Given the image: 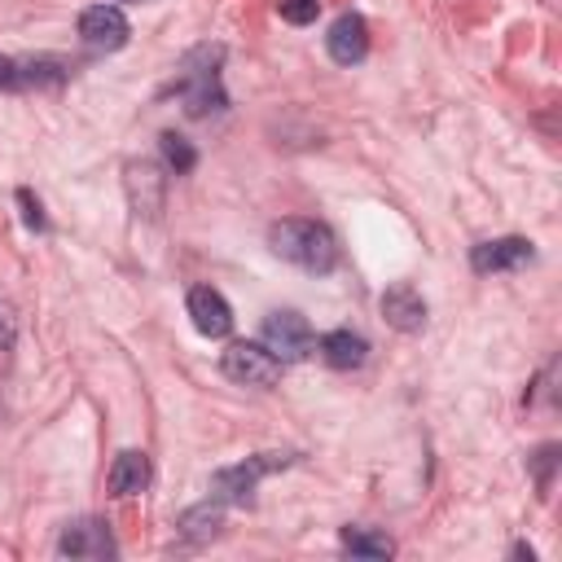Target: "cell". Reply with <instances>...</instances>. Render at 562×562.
<instances>
[{
	"label": "cell",
	"instance_id": "7402d4cb",
	"mask_svg": "<svg viewBox=\"0 0 562 562\" xmlns=\"http://www.w3.org/2000/svg\"><path fill=\"white\" fill-rule=\"evenodd\" d=\"M0 88H22V70H18V57H4L0 53Z\"/></svg>",
	"mask_w": 562,
	"mask_h": 562
},
{
	"label": "cell",
	"instance_id": "52a82bcc",
	"mask_svg": "<svg viewBox=\"0 0 562 562\" xmlns=\"http://www.w3.org/2000/svg\"><path fill=\"white\" fill-rule=\"evenodd\" d=\"M127 35H132V26H127L119 4H92V9L79 13V40L92 53H114V48L127 44Z\"/></svg>",
	"mask_w": 562,
	"mask_h": 562
},
{
	"label": "cell",
	"instance_id": "e0dca14e",
	"mask_svg": "<svg viewBox=\"0 0 562 562\" xmlns=\"http://www.w3.org/2000/svg\"><path fill=\"white\" fill-rule=\"evenodd\" d=\"M158 145H162V162H167L176 176H184V171H193V167H198V149H193L184 136L162 132V136H158Z\"/></svg>",
	"mask_w": 562,
	"mask_h": 562
},
{
	"label": "cell",
	"instance_id": "ffe728a7",
	"mask_svg": "<svg viewBox=\"0 0 562 562\" xmlns=\"http://www.w3.org/2000/svg\"><path fill=\"white\" fill-rule=\"evenodd\" d=\"M18 202H22V220H26V228L44 233V228H48V220H44V206H40V198H35L31 189H18Z\"/></svg>",
	"mask_w": 562,
	"mask_h": 562
},
{
	"label": "cell",
	"instance_id": "ba28073f",
	"mask_svg": "<svg viewBox=\"0 0 562 562\" xmlns=\"http://www.w3.org/2000/svg\"><path fill=\"white\" fill-rule=\"evenodd\" d=\"M189 316H193V329L202 338H228V329H233V307L215 285L189 290Z\"/></svg>",
	"mask_w": 562,
	"mask_h": 562
},
{
	"label": "cell",
	"instance_id": "ac0fdd59",
	"mask_svg": "<svg viewBox=\"0 0 562 562\" xmlns=\"http://www.w3.org/2000/svg\"><path fill=\"white\" fill-rule=\"evenodd\" d=\"M220 518H224V501H206V505H198V509H189L184 518H180V527H184V536H215V527H220Z\"/></svg>",
	"mask_w": 562,
	"mask_h": 562
},
{
	"label": "cell",
	"instance_id": "8fae6325",
	"mask_svg": "<svg viewBox=\"0 0 562 562\" xmlns=\"http://www.w3.org/2000/svg\"><path fill=\"white\" fill-rule=\"evenodd\" d=\"M382 316H386V325L391 329H400V334H417L422 325H426V299L413 290V285H391L386 294H382Z\"/></svg>",
	"mask_w": 562,
	"mask_h": 562
},
{
	"label": "cell",
	"instance_id": "5bb4252c",
	"mask_svg": "<svg viewBox=\"0 0 562 562\" xmlns=\"http://www.w3.org/2000/svg\"><path fill=\"white\" fill-rule=\"evenodd\" d=\"M364 356H369V342H364V334H356V329H329V334L321 338V360H325L329 369H360Z\"/></svg>",
	"mask_w": 562,
	"mask_h": 562
},
{
	"label": "cell",
	"instance_id": "30bf717a",
	"mask_svg": "<svg viewBox=\"0 0 562 562\" xmlns=\"http://www.w3.org/2000/svg\"><path fill=\"white\" fill-rule=\"evenodd\" d=\"M325 48H329V57H334L338 66L364 61V53H369V26H364V18H360V13H342V18L329 26Z\"/></svg>",
	"mask_w": 562,
	"mask_h": 562
},
{
	"label": "cell",
	"instance_id": "7a4b0ae2",
	"mask_svg": "<svg viewBox=\"0 0 562 562\" xmlns=\"http://www.w3.org/2000/svg\"><path fill=\"white\" fill-rule=\"evenodd\" d=\"M220 61H224V48L220 44H202V48L184 53L171 88L180 92L189 119H206V114H220L228 105V97L220 88Z\"/></svg>",
	"mask_w": 562,
	"mask_h": 562
},
{
	"label": "cell",
	"instance_id": "5b68a950",
	"mask_svg": "<svg viewBox=\"0 0 562 562\" xmlns=\"http://www.w3.org/2000/svg\"><path fill=\"white\" fill-rule=\"evenodd\" d=\"M263 347H268L281 364H290V360H307L312 347H316V338H312V325H307L299 312L281 307V312H268V316H263Z\"/></svg>",
	"mask_w": 562,
	"mask_h": 562
},
{
	"label": "cell",
	"instance_id": "2e32d148",
	"mask_svg": "<svg viewBox=\"0 0 562 562\" xmlns=\"http://www.w3.org/2000/svg\"><path fill=\"white\" fill-rule=\"evenodd\" d=\"M18 70H22V88H40V83H61V79L70 75L61 57H26V61H18Z\"/></svg>",
	"mask_w": 562,
	"mask_h": 562
},
{
	"label": "cell",
	"instance_id": "6da1fadb",
	"mask_svg": "<svg viewBox=\"0 0 562 562\" xmlns=\"http://www.w3.org/2000/svg\"><path fill=\"white\" fill-rule=\"evenodd\" d=\"M268 246L285 263H294L303 272H316V277L321 272H334V263H338V237L321 220H303V215L277 220L268 228Z\"/></svg>",
	"mask_w": 562,
	"mask_h": 562
},
{
	"label": "cell",
	"instance_id": "3957f363",
	"mask_svg": "<svg viewBox=\"0 0 562 562\" xmlns=\"http://www.w3.org/2000/svg\"><path fill=\"white\" fill-rule=\"evenodd\" d=\"M290 461H294V452H255V457H246L241 465L220 470V474L211 479V496L224 501V505H246V501L255 496L259 479L272 474V470H281V465H290Z\"/></svg>",
	"mask_w": 562,
	"mask_h": 562
},
{
	"label": "cell",
	"instance_id": "d6986e66",
	"mask_svg": "<svg viewBox=\"0 0 562 562\" xmlns=\"http://www.w3.org/2000/svg\"><path fill=\"white\" fill-rule=\"evenodd\" d=\"M277 13H281L290 26H307V22H316L321 0H277Z\"/></svg>",
	"mask_w": 562,
	"mask_h": 562
},
{
	"label": "cell",
	"instance_id": "4fadbf2b",
	"mask_svg": "<svg viewBox=\"0 0 562 562\" xmlns=\"http://www.w3.org/2000/svg\"><path fill=\"white\" fill-rule=\"evenodd\" d=\"M145 483H149V457L136 448H123L105 474L110 496H136V492H145Z\"/></svg>",
	"mask_w": 562,
	"mask_h": 562
},
{
	"label": "cell",
	"instance_id": "7c38bea8",
	"mask_svg": "<svg viewBox=\"0 0 562 562\" xmlns=\"http://www.w3.org/2000/svg\"><path fill=\"white\" fill-rule=\"evenodd\" d=\"M127 198L136 206V215L154 220L162 211V176L154 162H127Z\"/></svg>",
	"mask_w": 562,
	"mask_h": 562
},
{
	"label": "cell",
	"instance_id": "277c9868",
	"mask_svg": "<svg viewBox=\"0 0 562 562\" xmlns=\"http://www.w3.org/2000/svg\"><path fill=\"white\" fill-rule=\"evenodd\" d=\"M224 378L237 382V386H277L281 382V360L263 347V342H233L220 360Z\"/></svg>",
	"mask_w": 562,
	"mask_h": 562
},
{
	"label": "cell",
	"instance_id": "9a60e30c",
	"mask_svg": "<svg viewBox=\"0 0 562 562\" xmlns=\"http://www.w3.org/2000/svg\"><path fill=\"white\" fill-rule=\"evenodd\" d=\"M342 549L351 558H391L395 544L386 531H373V527H342Z\"/></svg>",
	"mask_w": 562,
	"mask_h": 562
},
{
	"label": "cell",
	"instance_id": "603a6c76",
	"mask_svg": "<svg viewBox=\"0 0 562 562\" xmlns=\"http://www.w3.org/2000/svg\"><path fill=\"white\" fill-rule=\"evenodd\" d=\"M553 457H558V448H553V443H544V448L536 452V470H540V487H549V465H553Z\"/></svg>",
	"mask_w": 562,
	"mask_h": 562
},
{
	"label": "cell",
	"instance_id": "44dd1931",
	"mask_svg": "<svg viewBox=\"0 0 562 562\" xmlns=\"http://www.w3.org/2000/svg\"><path fill=\"white\" fill-rule=\"evenodd\" d=\"M13 338H18V312L0 299V351H9V347H13Z\"/></svg>",
	"mask_w": 562,
	"mask_h": 562
},
{
	"label": "cell",
	"instance_id": "9c48e42d",
	"mask_svg": "<svg viewBox=\"0 0 562 562\" xmlns=\"http://www.w3.org/2000/svg\"><path fill=\"white\" fill-rule=\"evenodd\" d=\"M536 259V246L527 237H496V241H479L470 250V268L474 272H509Z\"/></svg>",
	"mask_w": 562,
	"mask_h": 562
},
{
	"label": "cell",
	"instance_id": "8992f818",
	"mask_svg": "<svg viewBox=\"0 0 562 562\" xmlns=\"http://www.w3.org/2000/svg\"><path fill=\"white\" fill-rule=\"evenodd\" d=\"M57 553L61 558H79V562H101V558H114V536L101 518H75L61 527L57 536Z\"/></svg>",
	"mask_w": 562,
	"mask_h": 562
}]
</instances>
